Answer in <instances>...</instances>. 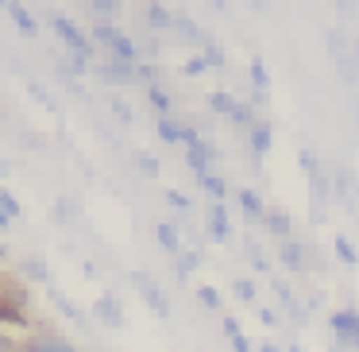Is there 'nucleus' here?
I'll list each match as a JSON object with an SVG mask.
<instances>
[{
	"mask_svg": "<svg viewBox=\"0 0 359 352\" xmlns=\"http://www.w3.org/2000/svg\"><path fill=\"white\" fill-rule=\"evenodd\" d=\"M93 43H104V47L112 51V58H120V63H128V66L140 63V51H135L132 35H124L112 24H93Z\"/></svg>",
	"mask_w": 359,
	"mask_h": 352,
	"instance_id": "f257e3e1",
	"label": "nucleus"
},
{
	"mask_svg": "<svg viewBox=\"0 0 359 352\" xmlns=\"http://www.w3.org/2000/svg\"><path fill=\"white\" fill-rule=\"evenodd\" d=\"M297 163H302L305 178H309V186H313V197H317V209H325V205L332 202V186H328L325 171H320L317 155H313L309 148H297Z\"/></svg>",
	"mask_w": 359,
	"mask_h": 352,
	"instance_id": "f03ea898",
	"label": "nucleus"
},
{
	"mask_svg": "<svg viewBox=\"0 0 359 352\" xmlns=\"http://www.w3.org/2000/svg\"><path fill=\"white\" fill-rule=\"evenodd\" d=\"M50 27H55V32L66 39L70 55H78V58H86V63H93V39H89V35L81 32V27L74 24L70 16H50Z\"/></svg>",
	"mask_w": 359,
	"mask_h": 352,
	"instance_id": "7ed1b4c3",
	"label": "nucleus"
},
{
	"mask_svg": "<svg viewBox=\"0 0 359 352\" xmlns=\"http://www.w3.org/2000/svg\"><path fill=\"white\" fill-rule=\"evenodd\" d=\"M128 282H132V287L140 290V294H143V302H147L151 310L158 313V318H170V302H166V294L158 290V282L151 279L147 271H132V275H128Z\"/></svg>",
	"mask_w": 359,
	"mask_h": 352,
	"instance_id": "20e7f679",
	"label": "nucleus"
},
{
	"mask_svg": "<svg viewBox=\"0 0 359 352\" xmlns=\"http://www.w3.org/2000/svg\"><path fill=\"white\" fill-rule=\"evenodd\" d=\"M328 325H332L340 348H359V313L355 310H336L328 318Z\"/></svg>",
	"mask_w": 359,
	"mask_h": 352,
	"instance_id": "39448f33",
	"label": "nucleus"
},
{
	"mask_svg": "<svg viewBox=\"0 0 359 352\" xmlns=\"http://www.w3.org/2000/svg\"><path fill=\"white\" fill-rule=\"evenodd\" d=\"M93 318L101 321V325H109V329H120L124 325V306H120V298L116 294H97Z\"/></svg>",
	"mask_w": 359,
	"mask_h": 352,
	"instance_id": "423d86ee",
	"label": "nucleus"
},
{
	"mask_svg": "<svg viewBox=\"0 0 359 352\" xmlns=\"http://www.w3.org/2000/svg\"><path fill=\"white\" fill-rule=\"evenodd\" d=\"M228 209H224V202H212L209 209H205V236L209 240H217V244H224L228 240Z\"/></svg>",
	"mask_w": 359,
	"mask_h": 352,
	"instance_id": "0eeeda50",
	"label": "nucleus"
},
{
	"mask_svg": "<svg viewBox=\"0 0 359 352\" xmlns=\"http://www.w3.org/2000/svg\"><path fill=\"white\" fill-rule=\"evenodd\" d=\"M278 259L290 267V271H305V267H313L309 263V244H302V240H282L278 244Z\"/></svg>",
	"mask_w": 359,
	"mask_h": 352,
	"instance_id": "6e6552de",
	"label": "nucleus"
},
{
	"mask_svg": "<svg viewBox=\"0 0 359 352\" xmlns=\"http://www.w3.org/2000/svg\"><path fill=\"white\" fill-rule=\"evenodd\" d=\"M27 298H32V290L20 287L16 275H4V279H0V306H12V310H20V306H27Z\"/></svg>",
	"mask_w": 359,
	"mask_h": 352,
	"instance_id": "1a4fd4ad",
	"label": "nucleus"
},
{
	"mask_svg": "<svg viewBox=\"0 0 359 352\" xmlns=\"http://www.w3.org/2000/svg\"><path fill=\"white\" fill-rule=\"evenodd\" d=\"M248 148H251V159H255V163L271 151V124H266V120H259L248 132ZM259 174H263V167H259Z\"/></svg>",
	"mask_w": 359,
	"mask_h": 352,
	"instance_id": "9d476101",
	"label": "nucleus"
},
{
	"mask_svg": "<svg viewBox=\"0 0 359 352\" xmlns=\"http://www.w3.org/2000/svg\"><path fill=\"white\" fill-rule=\"evenodd\" d=\"M274 294H278V306H282V310H286L294 321H305V318H309V306H302V302H297V298H294V290H290L282 279H274Z\"/></svg>",
	"mask_w": 359,
	"mask_h": 352,
	"instance_id": "9b49d317",
	"label": "nucleus"
},
{
	"mask_svg": "<svg viewBox=\"0 0 359 352\" xmlns=\"http://www.w3.org/2000/svg\"><path fill=\"white\" fill-rule=\"evenodd\" d=\"M240 209H243V217L255 221V225H266V213H271V209L263 205V197H259L255 190H248V186L240 190Z\"/></svg>",
	"mask_w": 359,
	"mask_h": 352,
	"instance_id": "f8f14e48",
	"label": "nucleus"
},
{
	"mask_svg": "<svg viewBox=\"0 0 359 352\" xmlns=\"http://www.w3.org/2000/svg\"><path fill=\"white\" fill-rule=\"evenodd\" d=\"M135 66H140V63H135ZM135 66L120 63V58H109V63H101L97 70H101V78H104V82L120 86V82H140V78H135Z\"/></svg>",
	"mask_w": 359,
	"mask_h": 352,
	"instance_id": "ddd939ff",
	"label": "nucleus"
},
{
	"mask_svg": "<svg viewBox=\"0 0 359 352\" xmlns=\"http://www.w3.org/2000/svg\"><path fill=\"white\" fill-rule=\"evenodd\" d=\"M266 233L274 236V240H294V221H290L286 209H271L266 213Z\"/></svg>",
	"mask_w": 359,
	"mask_h": 352,
	"instance_id": "4468645a",
	"label": "nucleus"
},
{
	"mask_svg": "<svg viewBox=\"0 0 359 352\" xmlns=\"http://www.w3.org/2000/svg\"><path fill=\"white\" fill-rule=\"evenodd\" d=\"M4 12L12 16V24H16L20 32H24V35H32V39H35V32H39V24H35V16L24 8V4H16V0H8V4H4Z\"/></svg>",
	"mask_w": 359,
	"mask_h": 352,
	"instance_id": "2eb2a0df",
	"label": "nucleus"
},
{
	"mask_svg": "<svg viewBox=\"0 0 359 352\" xmlns=\"http://www.w3.org/2000/svg\"><path fill=\"white\" fill-rule=\"evenodd\" d=\"M86 16L97 20V24H112V20L120 16V4H116V0H89V4H86Z\"/></svg>",
	"mask_w": 359,
	"mask_h": 352,
	"instance_id": "dca6fc26",
	"label": "nucleus"
},
{
	"mask_svg": "<svg viewBox=\"0 0 359 352\" xmlns=\"http://www.w3.org/2000/svg\"><path fill=\"white\" fill-rule=\"evenodd\" d=\"M209 109L217 112V117H228V120H232V112L240 109V101H236L232 93H224V89H217V93H209Z\"/></svg>",
	"mask_w": 359,
	"mask_h": 352,
	"instance_id": "f3484780",
	"label": "nucleus"
},
{
	"mask_svg": "<svg viewBox=\"0 0 359 352\" xmlns=\"http://www.w3.org/2000/svg\"><path fill=\"white\" fill-rule=\"evenodd\" d=\"M224 337L232 341L236 352H255V344L243 337V329H240V321H236V318H224Z\"/></svg>",
	"mask_w": 359,
	"mask_h": 352,
	"instance_id": "a211bd4d",
	"label": "nucleus"
},
{
	"mask_svg": "<svg viewBox=\"0 0 359 352\" xmlns=\"http://www.w3.org/2000/svg\"><path fill=\"white\" fill-rule=\"evenodd\" d=\"M47 294H50V302H55V306H58V310H62V313H66V318H70V321H74V325H86V313H81V310H78V306H74V302H70V298H66V294H62V290H55V287H50V290H47Z\"/></svg>",
	"mask_w": 359,
	"mask_h": 352,
	"instance_id": "6ab92c4d",
	"label": "nucleus"
},
{
	"mask_svg": "<svg viewBox=\"0 0 359 352\" xmlns=\"http://www.w3.org/2000/svg\"><path fill=\"white\" fill-rule=\"evenodd\" d=\"M143 20H147L151 27H158V32H163V27H174V16H170L166 4H147V8H143Z\"/></svg>",
	"mask_w": 359,
	"mask_h": 352,
	"instance_id": "aec40b11",
	"label": "nucleus"
},
{
	"mask_svg": "<svg viewBox=\"0 0 359 352\" xmlns=\"http://www.w3.org/2000/svg\"><path fill=\"white\" fill-rule=\"evenodd\" d=\"M155 128H158V136H163L166 143H182V136H186V124H178L174 117H163V120H155Z\"/></svg>",
	"mask_w": 359,
	"mask_h": 352,
	"instance_id": "412c9836",
	"label": "nucleus"
},
{
	"mask_svg": "<svg viewBox=\"0 0 359 352\" xmlns=\"http://www.w3.org/2000/svg\"><path fill=\"white\" fill-rule=\"evenodd\" d=\"M20 271H24V275H27V279H32V282H47V279H50L47 263H43L39 256H27L24 263H20Z\"/></svg>",
	"mask_w": 359,
	"mask_h": 352,
	"instance_id": "4be33fe9",
	"label": "nucleus"
},
{
	"mask_svg": "<svg viewBox=\"0 0 359 352\" xmlns=\"http://www.w3.org/2000/svg\"><path fill=\"white\" fill-rule=\"evenodd\" d=\"M155 236H158V244H163L166 252H182V236H178V228L174 225H155Z\"/></svg>",
	"mask_w": 359,
	"mask_h": 352,
	"instance_id": "5701e85b",
	"label": "nucleus"
},
{
	"mask_svg": "<svg viewBox=\"0 0 359 352\" xmlns=\"http://www.w3.org/2000/svg\"><path fill=\"white\" fill-rule=\"evenodd\" d=\"M332 248H336V256H340V259H344V263H348V267H359V252L351 248V240H348V236H344V233H336Z\"/></svg>",
	"mask_w": 359,
	"mask_h": 352,
	"instance_id": "b1692460",
	"label": "nucleus"
},
{
	"mask_svg": "<svg viewBox=\"0 0 359 352\" xmlns=\"http://www.w3.org/2000/svg\"><path fill=\"white\" fill-rule=\"evenodd\" d=\"M147 97H151V105H155V117H158V120L174 112V105H170V97H166V89L151 86V89H147Z\"/></svg>",
	"mask_w": 359,
	"mask_h": 352,
	"instance_id": "393cba45",
	"label": "nucleus"
},
{
	"mask_svg": "<svg viewBox=\"0 0 359 352\" xmlns=\"http://www.w3.org/2000/svg\"><path fill=\"white\" fill-rule=\"evenodd\" d=\"M174 32H182L186 39H197V43H205V39H209V35H205V32H201V27H197L189 16H174Z\"/></svg>",
	"mask_w": 359,
	"mask_h": 352,
	"instance_id": "a878e982",
	"label": "nucleus"
},
{
	"mask_svg": "<svg viewBox=\"0 0 359 352\" xmlns=\"http://www.w3.org/2000/svg\"><path fill=\"white\" fill-rule=\"evenodd\" d=\"M135 167H140L143 178H155L158 174V155L155 151H135Z\"/></svg>",
	"mask_w": 359,
	"mask_h": 352,
	"instance_id": "bb28decb",
	"label": "nucleus"
},
{
	"mask_svg": "<svg viewBox=\"0 0 359 352\" xmlns=\"http://www.w3.org/2000/svg\"><path fill=\"white\" fill-rule=\"evenodd\" d=\"M194 267H197V252H182V256H178V263H174V279H178V282H186L189 275H194Z\"/></svg>",
	"mask_w": 359,
	"mask_h": 352,
	"instance_id": "cd10ccee",
	"label": "nucleus"
},
{
	"mask_svg": "<svg viewBox=\"0 0 359 352\" xmlns=\"http://www.w3.org/2000/svg\"><path fill=\"white\" fill-rule=\"evenodd\" d=\"M251 86H255V93H266V86H271V78H266V66H263V58H251Z\"/></svg>",
	"mask_w": 359,
	"mask_h": 352,
	"instance_id": "c85d7f7f",
	"label": "nucleus"
},
{
	"mask_svg": "<svg viewBox=\"0 0 359 352\" xmlns=\"http://www.w3.org/2000/svg\"><path fill=\"white\" fill-rule=\"evenodd\" d=\"M232 124H236V128H248V132H251V128H255V124H259V117H255V109H251V105H240V109H236V112H232Z\"/></svg>",
	"mask_w": 359,
	"mask_h": 352,
	"instance_id": "c756f323",
	"label": "nucleus"
},
{
	"mask_svg": "<svg viewBox=\"0 0 359 352\" xmlns=\"http://www.w3.org/2000/svg\"><path fill=\"white\" fill-rule=\"evenodd\" d=\"M197 298H201V306H205V310H224V298H220L217 294V287H201V290H197Z\"/></svg>",
	"mask_w": 359,
	"mask_h": 352,
	"instance_id": "7c9ffc66",
	"label": "nucleus"
},
{
	"mask_svg": "<svg viewBox=\"0 0 359 352\" xmlns=\"http://www.w3.org/2000/svg\"><path fill=\"white\" fill-rule=\"evenodd\" d=\"M201 58H205L209 66H224V51H220V43L205 39V43H201Z\"/></svg>",
	"mask_w": 359,
	"mask_h": 352,
	"instance_id": "2f4dec72",
	"label": "nucleus"
},
{
	"mask_svg": "<svg viewBox=\"0 0 359 352\" xmlns=\"http://www.w3.org/2000/svg\"><path fill=\"white\" fill-rule=\"evenodd\" d=\"M243 248H248V256H251V263H255V271H271V263H266V256H263V248H259V240H251V236H248V244H243Z\"/></svg>",
	"mask_w": 359,
	"mask_h": 352,
	"instance_id": "473e14b6",
	"label": "nucleus"
},
{
	"mask_svg": "<svg viewBox=\"0 0 359 352\" xmlns=\"http://www.w3.org/2000/svg\"><path fill=\"white\" fill-rule=\"evenodd\" d=\"M197 182H201V186L209 190V194L217 197V202H220V197L228 194V186H224V178H220V174H205V178H197Z\"/></svg>",
	"mask_w": 359,
	"mask_h": 352,
	"instance_id": "72a5a7b5",
	"label": "nucleus"
},
{
	"mask_svg": "<svg viewBox=\"0 0 359 352\" xmlns=\"http://www.w3.org/2000/svg\"><path fill=\"white\" fill-rule=\"evenodd\" d=\"M0 321H4L8 329H27L24 313H20V310H12V306H0Z\"/></svg>",
	"mask_w": 359,
	"mask_h": 352,
	"instance_id": "f704fd0d",
	"label": "nucleus"
},
{
	"mask_svg": "<svg viewBox=\"0 0 359 352\" xmlns=\"http://www.w3.org/2000/svg\"><path fill=\"white\" fill-rule=\"evenodd\" d=\"M109 109H112V117H116L120 124H132V105H128V101H120V97H112V101H109Z\"/></svg>",
	"mask_w": 359,
	"mask_h": 352,
	"instance_id": "c9c22d12",
	"label": "nucleus"
},
{
	"mask_svg": "<svg viewBox=\"0 0 359 352\" xmlns=\"http://www.w3.org/2000/svg\"><path fill=\"white\" fill-rule=\"evenodd\" d=\"M0 209H4V217H20V202L12 197V190H0Z\"/></svg>",
	"mask_w": 359,
	"mask_h": 352,
	"instance_id": "e433bc0d",
	"label": "nucleus"
},
{
	"mask_svg": "<svg viewBox=\"0 0 359 352\" xmlns=\"http://www.w3.org/2000/svg\"><path fill=\"white\" fill-rule=\"evenodd\" d=\"M232 290H236V298H240V302H251V298H255V282H251V279H236Z\"/></svg>",
	"mask_w": 359,
	"mask_h": 352,
	"instance_id": "4c0bfd02",
	"label": "nucleus"
},
{
	"mask_svg": "<svg viewBox=\"0 0 359 352\" xmlns=\"http://www.w3.org/2000/svg\"><path fill=\"white\" fill-rule=\"evenodd\" d=\"M166 202H170V209H178V213H189V197L182 194V190H166Z\"/></svg>",
	"mask_w": 359,
	"mask_h": 352,
	"instance_id": "58836bf2",
	"label": "nucleus"
},
{
	"mask_svg": "<svg viewBox=\"0 0 359 352\" xmlns=\"http://www.w3.org/2000/svg\"><path fill=\"white\" fill-rule=\"evenodd\" d=\"M70 217H74V205L58 197V202H55V221H70Z\"/></svg>",
	"mask_w": 359,
	"mask_h": 352,
	"instance_id": "ea45409f",
	"label": "nucleus"
},
{
	"mask_svg": "<svg viewBox=\"0 0 359 352\" xmlns=\"http://www.w3.org/2000/svg\"><path fill=\"white\" fill-rule=\"evenodd\" d=\"M259 321H263L266 329H274V325H278V313H274V310H266V306H263V310H259Z\"/></svg>",
	"mask_w": 359,
	"mask_h": 352,
	"instance_id": "a19ab883",
	"label": "nucleus"
},
{
	"mask_svg": "<svg viewBox=\"0 0 359 352\" xmlns=\"http://www.w3.org/2000/svg\"><path fill=\"white\" fill-rule=\"evenodd\" d=\"M205 66H209V63H205V58H189V63H186V74H201Z\"/></svg>",
	"mask_w": 359,
	"mask_h": 352,
	"instance_id": "79ce46f5",
	"label": "nucleus"
},
{
	"mask_svg": "<svg viewBox=\"0 0 359 352\" xmlns=\"http://www.w3.org/2000/svg\"><path fill=\"white\" fill-rule=\"evenodd\" d=\"M0 352H24V348H16V344L8 341V337H0Z\"/></svg>",
	"mask_w": 359,
	"mask_h": 352,
	"instance_id": "37998d69",
	"label": "nucleus"
},
{
	"mask_svg": "<svg viewBox=\"0 0 359 352\" xmlns=\"http://www.w3.org/2000/svg\"><path fill=\"white\" fill-rule=\"evenodd\" d=\"M259 352H286V348H278L274 341H263V344H259Z\"/></svg>",
	"mask_w": 359,
	"mask_h": 352,
	"instance_id": "c03bdc74",
	"label": "nucleus"
},
{
	"mask_svg": "<svg viewBox=\"0 0 359 352\" xmlns=\"http://www.w3.org/2000/svg\"><path fill=\"white\" fill-rule=\"evenodd\" d=\"M286 352H305V348H302V344H290V348H286Z\"/></svg>",
	"mask_w": 359,
	"mask_h": 352,
	"instance_id": "a18cd8bd",
	"label": "nucleus"
},
{
	"mask_svg": "<svg viewBox=\"0 0 359 352\" xmlns=\"http://www.w3.org/2000/svg\"><path fill=\"white\" fill-rule=\"evenodd\" d=\"M351 51H355V66H359V39H355V47H351Z\"/></svg>",
	"mask_w": 359,
	"mask_h": 352,
	"instance_id": "49530a36",
	"label": "nucleus"
}]
</instances>
